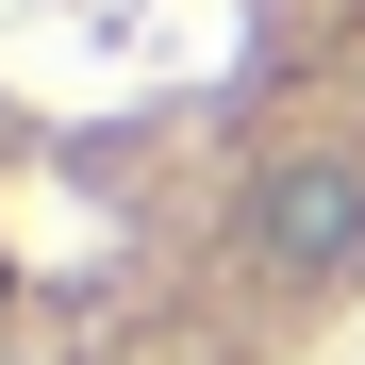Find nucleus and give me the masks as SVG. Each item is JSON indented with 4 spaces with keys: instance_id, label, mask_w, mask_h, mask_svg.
<instances>
[{
    "instance_id": "f257e3e1",
    "label": "nucleus",
    "mask_w": 365,
    "mask_h": 365,
    "mask_svg": "<svg viewBox=\"0 0 365 365\" xmlns=\"http://www.w3.org/2000/svg\"><path fill=\"white\" fill-rule=\"evenodd\" d=\"M365 299V0H0V365H299Z\"/></svg>"
}]
</instances>
